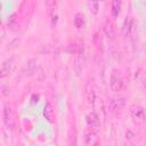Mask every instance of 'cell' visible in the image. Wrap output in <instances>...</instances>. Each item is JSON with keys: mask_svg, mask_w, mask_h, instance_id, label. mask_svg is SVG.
<instances>
[{"mask_svg": "<svg viewBox=\"0 0 146 146\" xmlns=\"http://www.w3.org/2000/svg\"><path fill=\"white\" fill-rule=\"evenodd\" d=\"M110 87H111L112 91H114V92H119L123 88V78H122V74L116 68H114L112 71L111 79H110Z\"/></svg>", "mask_w": 146, "mask_h": 146, "instance_id": "cell-1", "label": "cell"}, {"mask_svg": "<svg viewBox=\"0 0 146 146\" xmlns=\"http://www.w3.org/2000/svg\"><path fill=\"white\" fill-rule=\"evenodd\" d=\"M130 113H131V117L135 121V123H137V124L145 123L146 114H145V110L141 106H138V105L132 106L131 110H130Z\"/></svg>", "mask_w": 146, "mask_h": 146, "instance_id": "cell-2", "label": "cell"}, {"mask_svg": "<svg viewBox=\"0 0 146 146\" xmlns=\"http://www.w3.org/2000/svg\"><path fill=\"white\" fill-rule=\"evenodd\" d=\"M3 123L8 129H14L15 128V119H14V113L11 107L6 104L3 106Z\"/></svg>", "mask_w": 146, "mask_h": 146, "instance_id": "cell-3", "label": "cell"}, {"mask_svg": "<svg viewBox=\"0 0 146 146\" xmlns=\"http://www.w3.org/2000/svg\"><path fill=\"white\" fill-rule=\"evenodd\" d=\"M86 122L91 130H98L100 128V119L96 112H90L86 116Z\"/></svg>", "mask_w": 146, "mask_h": 146, "instance_id": "cell-4", "label": "cell"}, {"mask_svg": "<svg viewBox=\"0 0 146 146\" xmlns=\"http://www.w3.org/2000/svg\"><path fill=\"white\" fill-rule=\"evenodd\" d=\"M14 68H15V59L13 57L6 59L1 65V74H0L1 79H5L6 76H8L14 71Z\"/></svg>", "mask_w": 146, "mask_h": 146, "instance_id": "cell-5", "label": "cell"}, {"mask_svg": "<svg viewBox=\"0 0 146 146\" xmlns=\"http://www.w3.org/2000/svg\"><path fill=\"white\" fill-rule=\"evenodd\" d=\"M125 104V99L123 97H114L110 100V111L111 112H116L121 110Z\"/></svg>", "mask_w": 146, "mask_h": 146, "instance_id": "cell-6", "label": "cell"}, {"mask_svg": "<svg viewBox=\"0 0 146 146\" xmlns=\"http://www.w3.org/2000/svg\"><path fill=\"white\" fill-rule=\"evenodd\" d=\"M43 116L49 123H54L55 122V112H54V108H52L50 103H47L44 105V107H43Z\"/></svg>", "mask_w": 146, "mask_h": 146, "instance_id": "cell-7", "label": "cell"}, {"mask_svg": "<svg viewBox=\"0 0 146 146\" xmlns=\"http://www.w3.org/2000/svg\"><path fill=\"white\" fill-rule=\"evenodd\" d=\"M92 106L95 107L96 113L98 114L99 119L102 117V119L104 120V117H105V106H104L103 99H102V98H96L95 102H94V104H92Z\"/></svg>", "mask_w": 146, "mask_h": 146, "instance_id": "cell-8", "label": "cell"}, {"mask_svg": "<svg viewBox=\"0 0 146 146\" xmlns=\"http://www.w3.org/2000/svg\"><path fill=\"white\" fill-rule=\"evenodd\" d=\"M131 27H132V18L127 16L123 21V24H122V29H121V33L123 36H128L131 32Z\"/></svg>", "mask_w": 146, "mask_h": 146, "instance_id": "cell-9", "label": "cell"}, {"mask_svg": "<svg viewBox=\"0 0 146 146\" xmlns=\"http://www.w3.org/2000/svg\"><path fill=\"white\" fill-rule=\"evenodd\" d=\"M97 141H98V137L95 131L91 130V131H88L84 133V143L87 145H95V144H97Z\"/></svg>", "mask_w": 146, "mask_h": 146, "instance_id": "cell-10", "label": "cell"}, {"mask_svg": "<svg viewBox=\"0 0 146 146\" xmlns=\"http://www.w3.org/2000/svg\"><path fill=\"white\" fill-rule=\"evenodd\" d=\"M104 32L106 34V36L111 40H113L115 38V31H114V27H113V24L110 22V21H106L105 24H104Z\"/></svg>", "mask_w": 146, "mask_h": 146, "instance_id": "cell-11", "label": "cell"}, {"mask_svg": "<svg viewBox=\"0 0 146 146\" xmlns=\"http://www.w3.org/2000/svg\"><path fill=\"white\" fill-rule=\"evenodd\" d=\"M86 96H87V100L90 105L94 104L95 99H96V96H95V91H94V88L90 83H87L86 86Z\"/></svg>", "mask_w": 146, "mask_h": 146, "instance_id": "cell-12", "label": "cell"}, {"mask_svg": "<svg viewBox=\"0 0 146 146\" xmlns=\"http://www.w3.org/2000/svg\"><path fill=\"white\" fill-rule=\"evenodd\" d=\"M121 11V0H112V16L113 18L119 17Z\"/></svg>", "mask_w": 146, "mask_h": 146, "instance_id": "cell-13", "label": "cell"}, {"mask_svg": "<svg viewBox=\"0 0 146 146\" xmlns=\"http://www.w3.org/2000/svg\"><path fill=\"white\" fill-rule=\"evenodd\" d=\"M73 23H74V26H75L76 29L83 27V25H84V16H83V14H81V13L76 14V15L74 16Z\"/></svg>", "mask_w": 146, "mask_h": 146, "instance_id": "cell-14", "label": "cell"}, {"mask_svg": "<svg viewBox=\"0 0 146 146\" xmlns=\"http://www.w3.org/2000/svg\"><path fill=\"white\" fill-rule=\"evenodd\" d=\"M98 3H99V0H88V7H89V10L96 15L98 13Z\"/></svg>", "mask_w": 146, "mask_h": 146, "instance_id": "cell-15", "label": "cell"}, {"mask_svg": "<svg viewBox=\"0 0 146 146\" xmlns=\"http://www.w3.org/2000/svg\"><path fill=\"white\" fill-rule=\"evenodd\" d=\"M17 23H18V19H17V15L16 14H11L7 19V24H8L9 27H15L17 25Z\"/></svg>", "mask_w": 146, "mask_h": 146, "instance_id": "cell-16", "label": "cell"}, {"mask_svg": "<svg viewBox=\"0 0 146 146\" xmlns=\"http://www.w3.org/2000/svg\"><path fill=\"white\" fill-rule=\"evenodd\" d=\"M46 5H47V7H48V9H49V11L51 13V16H52L54 10L56 8V0H46Z\"/></svg>", "mask_w": 146, "mask_h": 146, "instance_id": "cell-17", "label": "cell"}, {"mask_svg": "<svg viewBox=\"0 0 146 146\" xmlns=\"http://www.w3.org/2000/svg\"><path fill=\"white\" fill-rule=\"evenodd\" d=\"M135 137H136V136H135V133H133L131 130H128V131L125 132V138H127L128 140H132Z\"/></svg>", "mask_w": 146, "mask_h": 146, "instance_id": "cell-18", "label": "cell"}, {"mask_svg": "<svg viewBox=\"0 0 146 146\" xmlns=\"http://www.w3.org/2000/svg\"><path fill=\"white\" fill-rule=\"evenodd\" d=\"M143 84H144V88H145V89H146V79H145V80H144V82H143Z\"/></svg>", "mask_w": 146, "mask_h": 146, "instance_id": "cell-19", "label": "cell"}]
</instances>
